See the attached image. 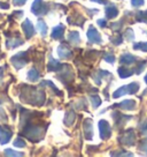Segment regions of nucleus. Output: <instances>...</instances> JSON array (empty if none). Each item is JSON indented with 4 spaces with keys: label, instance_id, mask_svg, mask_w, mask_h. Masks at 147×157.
Here are the masks:
<instances>
[{
    "label": "nucleus",
    "instance_id": "obj_18",
    "mask_svg": "<svg viewBox=\"0 0 147 157\" xmlns=\"http://www.w3.org/2000/svg\"><path fill=\"white\" fill-rule=\"evenodd\" d=\"M68 40H69V43H71V44H74V45L79 44L81 38H79L78 33H77V31H70L68 34Z\"/></svg>",
    "mask_w": 147,
    "mask_h": 157
},
{
    "label": "nucleus",
    "instance_id": "obj_5",
    "mask_svg": "<svg viewBox=\"0 0 147 157\" xmlns=\"http://www.w3.org/2000/svg\"><path fill=\"white\" fill-rule=\"evenodd\" d=\"M118 141L125 146H133L136 142V134L133 132V129H129L127 132H125L122 136L118 137Z\"/></svg>",
    "mask_w": 147,
    "mask_h": 157
},
{
    "label": "nucleus",
    "instance_id": "obj_8",
    "mask_svg": "<svg viewBox=\"0 0 147 157\" xmlns=\"http://www.w3.org/2000/svg\"><path fill=\"white\" fill-rule=\"evenodd\" d=\"M12 135H13V133L8 126H0V143L1 144L9 142Z\"/></svg>",
    "mask_w": 147,
    "mask_h": 157
},
{
    "label": "nucleus",
    "instance_id": "obj_35",
    "mask_svg": "<svg viewBox=\"0 0 147 157\" xmlns=\"http://www.w3.org/2000/svg\"><path fill=\"white\" fill-rule=\"evenodd\" d=\"M25 1H27V0H13V4H14L15 6H22L25 4Z\"/></svg>",
    "mask_w": 147,
    "mask_h": 157
},
{
    "label": "nucleus",
    "instance_id": "obj_3",
    "mask_svg": "<svg viewBox=\"0 0 147 157\" xmlns=\"http://www.w3.org/2000/svg\"><path fill=\"white\" fill-rule=\"evenodd\" d=\"M49 6L47 4H45L43 0H34L32 6H31V12L34 15H45L48 12Z\"/></svg>",
    "mask_w": 147,
    "mask_h": 157
},
{
    "label": "nucleus",
    "instance_id": "obj_14",
    "mask_svg": "<svg viewBox=\"0 0 147 157\" xmlns=\"http://www.w3.org/2000/svg\"><path fill=\"white\" fill-rule=\"evenodd\" d=\"M115 108H120L123 110H133L136 109V102L131 99H127V101H123L122 103L115 104Z\"/></svg>",
    "mask_w": 147,
    "mask_h": 157
},
{
    "label": "nucleus",
    "instance_id": "obj_20",
    "mask_svg": "<svg viewBox=\"0 0 147 157\" xmlns=\"http://www.w3.org/2000/svg\"><path fill=\"white\" fill-rule=\"evenodd\" d=\"M39 78H40V74L36 68H31L28 72V78H29V81H31V82H36Z\"/></svg>",
    "mask_w": 147,
    "mask_h": 157
},
{
    "label": "nucleus",
    "instance_id": "obj_7",
    "mask_svg": "<svg viewBox=\"0 0 147 157\" xmlns=\"http://www.w3.org/2000/svg\"><path fill=\"white\" fill-rule=\"evenodd\" d=\"M88 38L91 43H95V44H101L102 43V39H101V36L99 34L97 29L94 28L93 25H90L88 30Z\"/></svg>",
    "mask_w": 147,
    "mask_h": 157
},
{
    "label": "nucleus",
    "instance_id": "obj_2",
    "mask_svg": "<svg viewBox=\"0 0 147 157\" xmlns=\"http://www.w3.org/2000/svg\"><path fill=\"white\" fill-rule=\"evenodd\" d=\"M138 90H139V83H138V82H132V83H130L129 86H123V87H121L118 90H116V91L114 93L113 97L118 98V97H121V96L127 95V94H136Z\"/></svg>",
    "mask_w": 147,
    "mask_h": 157
},
{
    "label": "nucleus",
    "instance_id": "obj_31",
    "mask_svg": "<svg viewBox=\"0 0 147 157\" xmlns=\"http://www.w3.org/2000/svg\"><path fill=\"white\" fill-rule=\"evenodd\" d=\"M112 43H113V44H115V45H120L121 44V43H122V36H121V35H117V36H116V37H112Z\"/></svg>",
    "mask_w": 147,
    "mask_h": 157
},
{
    "label": "nucleus",
    "instance_id": "obj_1",
    "mask_svg": "<svg viewBox=\"0 0 147 157\" xmlns=\"http://www.w3.org/2000/svg\"><path fill=\"white\" fill-rule=\"evenodd\" d=\"M24 88V94L23 95H28L30 98L25 101V103L32 104V105H43L45 102V94L40 90H37L36 88H29V86H23Z\"/></svg>",
    "mask_w": 147,
    "mask_h": 157
},
{
    "label": "nucleus",
    "instance_id": "obj_12",
    "mask_svg": "<svg viewBox=\"0 0 147 157\" xmlns=\"http://www.w3.org/2000/svg\"><path fill=\"white\" fill-rule=\"evenodd\" d=\"M63 34H64V25H59L53 28L51 36H52V38H54V39H62L63 38Z\"/></svg>",
    "mask_w": 147,
    "mask_h": 157
},
{
    "label": "nucleus",
    "instance_id": "obj_6",
    "mask_svg": "<svg viewBox=\"0 0 147 157\" xmlns=\"http://www.w3.org/2000/svg\"><path fill=\"white\" fill-rule=\"evenodd\" d=\"M99 131H100V137L102 140H108L112 135V128L110 125L106 120H100L99 121Z\"/></svg>",
    "mask_w": 147,
    "mask_h": 157
},
{
    "label": "nucleus",
    "instance_id": "obj_15",
    "mask_svg": "<svg viewBox=\"0 0 147 157\" xmlns=\"http://www.w3.org/2000/svg\"><path fill=\"white\" fill-rule=\"evenodd\" d=\"M64 67V65L60 64V61L55 60L53 57H49V65H48V71L55 72V71H61Z\"/></svg>",
    "mask_w": 147,
    "mask_h": 157
},
{
    "label": "nucleus",
    "instance_id": "obj_11",
    "mask_svg": "<svg viewBox=\"0 0 147 157\" xmlns=\"http://www.w3.org/2000/svg\"><path fill=\"white\" fill-rule=\"evenodd\" d=\"M58 53H59V57L61 59H68L73 57V52L71 50L69 49L68 46H66L64 44L60 45L59 50H58Z\"/></svg>",
    "mask_w": 147,
    "mask_h": 157
},
{
    "label": "nucleus",
    "instance_id": "obj_38",
    "mask_svg": "<svg viewBox=\"0 0 147 157\" xmlns=\"http://www.w3.org/2000/svg\"><path fill=\"white\" fill-rule=\"evenodd\" d=\"M140 148H142V151H145L147 154V140H146V141H144V143L142 144V147H140Z\"/></svg>",
    "mask_w": 147,
    "mask_h": 157
},
{
    "label": "nucleus",
    "instance_id": "obj_26",
    "mask_svg": "<svg viewBox=\"0 0 147 157\" xmlns=\"http://www.w3.org/2000/svg\"><path fill=\"white\" fill-rule=\"evenodd\" d=\"M91 99V102H92V105H93L94 109H97L100 106V104H101V99L99 98V96H91L90 97Z\"/></svg>",
    "mask_w": 147,
    "mask_h": 157
},
{
    "label": "nucleus",
    "instance_id": "obj_40",
    "mask_svg": "<svg viewBox=\"0 0 147 157\" xmlns=\"http://www.w3.org/2000/svg\"><path fill=\"white\" fill-rule=\"evenodd\" d=\"M142 134H147V123H145L144 127H142Z\"/></svg>",
    "mask_w": 147,
    "mask_h": 157
},
{
    "label": "nucleus",
    "instance_id": "obj_27",
    "mask_svg": "<svg viewBox=\"0 0 147 157\" xmlns=\"http://www.w3.org/2000/svg\"><path fill=\"white\" fill-rule=\"evenodd\" d=\"M133 49L134 50H140V51H144V52H147V42L146 43H137V44L133 45Z\"/></svg>",
    "mask_w": 147,
    "mask_h": 157
},
{
    "label": "nucleus",
    "instance_id": "obj_25",
    "mask_svg": "<svg viewBox=\"0 0 147 157\" xmlns=\"http://www.w3.org/2000/svg\"><path fill=\"white\" fill-rule=\"evenodd\" d=\"M136 20H137L138 22H145V23H147V10L146 12H137Z\"/></svg>",
    "mask_w": 147,
    "mask_h": 157
},
{
    "label": "nucleus",
    "instance_id": "obj_37",
    "mask_svg": "<svg viewBox=\"0 0 147 157\" xmlns=\"http://www.w3.org/2000/svg\"><path fill=\"white\" fill-rule=\"evenodd\" d=\"M94 2H98V4H101V5H108L107 0H92Z\"/></svg>",
    "mask_w": 147,
    "mask_h": 157
},
{
    "label": "nucleus",
    "instance_id": "obj_41",
    "mask_svg": "<svg viewBox=\"0 0 147 157\" xmlns=\"http://www.w3.org/2000/svg\"><path fill=\"white\" fill-rule=\"evenodd\" d=\"M145 82H146V83H147V75H146V76H145Z\"/></svg>",
    "mask_w": 147,
    "mask_h": 157
},
{
    "label": "nucleus",
    "instance_id": "obj_22",
    "mask_svg": "<svg viewBox=\"0 0 147 157\" xmlns=\"http://www.w3.org/2000/svg\"><path fill=\"white\" fill-rule=\"evenodd\" d=\"M74 121H75V113H74L73 111L66 113V117H64V124H66L67 126H71Z\"/></svg>",
    "mask_w": 147,
    "mask_h": 157
},
{
    "label": "nucleus",
    "instance_id": "obj_29",
    "mask_svg": "<svg viewBox=\"0 0 147 157\" xmlns=\"http://www.w3.org/2000/svg\"><path fill=\"white\" fill-rule=\"evenodd\" d=\"M13 143H14L15 147H20V148L25 147V142H24V140H23L22 137H17V139H15Z\"/></svg>",
    "mask_w": 147,
    "mask_h": 157
},
{
    "label": "nucleus",
    "instance_id": "obj_24",
    "mask_svg": "<svg viewBox=\"0 0 147 157\" xmlns=\"http://www.w3.org/2000/svg\"><path fill=\"white\" fill-rule=\"evenodd\" d=\"M137 64L138 65L136 66V69H133V71H134L136 74H140L142 71L145 69V66H146L147 61H145V60H144V61H142V60H139V61H138L137 60Z\"/></svg>",
    "mask_w": 147,
    "mask_h": 157
},
{
    "label": "nucleus",
    "instance_id": "obj_32",
    "mask_svg": "<svg viewBox=\"0 0 147 157\" xmlns=\"http://www.w3.org/2000/svg\"><path fill=\"white\" fill-rule=\"evenodd\" d=\"M105 60H106L107 63H110V64H113L114 61H115V57H114L112 53H106V56H105Z\"/></svg>",
    "mask_w": 147,
    "mask_h": 157
},
{
    "label": "nucleus",
    "instance_id": "obj_16",
    "mask_svg": "<svg viewBox=\"0 0 147 157\" xmlns=\"http://www.w3.org/2000/svg\"><path fill=\"white\" fill-rule=\"evenodd\" d=\"M120 61H121V64L131 65V64H133V63H137V58L133 57L132 54H130V53H124L121 56Z\"/></svg>",
    "mask_w": 147,
    "mask_h": 157
},
{
    "label": "nucleus",
    "instance_id": "obj_13",
    "mask_svg": "<svg viewBox=\"0 0 147 157\" xmlns=\"http://www.w3.org/2000/svg\"><path fill=\"white\" fill-rule=\"evenodd\" d=\"M106 17L107 19H114L118 15V10L117 7L113 4H108L107 7H106Z\"/></svg>",
    "mask_w": 147,
    "mask_h": 157
},
{
    "label": "nucleus",
    "instance_id": "obj_28",
    "mask_svg": "<svg viewBox=\"0 0 147 157\" xmlns=\"http://www.w3.org/2000/svg\"><path fill=\"white\" fill-rule=\"evenodd\" d=\"M124 39H127V42L130 40H133L134 39V35H133V31L131 29H127L125 33H124Z\"/></svg>",
    "mask_w": 147,
    "mask_h": 157
},
{
    "label": "nucleus",
    "instance_id": "obj_10",
    "mask_svg": "<svg viewBox=\"0 0 147 157\" xmlns=\"http://www.w3.org/2000/svg\"><path fill=\"white\" fill-rule=\"evenodd\" d=\"M84 133H85V137L88 140H92V137H93V125H92L91 119H86L84 121Z\"/></svg>",
    "mask_w": 147,
    "mask_h": 157
},
{
    "label": "nucleus",
    "instance_id": "obj_36",
    "mask_svg": "<svg viewBox=\"0 0 147 157\" xmlns=\"http://www.w3.org/2000/svg\"><path fill=\"white\" fill-rule=\"evenodd\" d=\"M97 22H98V25H100L101 28H105V27L107 25V22H106V20H98Z\"/></svg>",
    "mask_w": 147,
    "mask_h": 157
},
{
    "label": "nucleus",
    "instance_id": "obj_23",
    "mask_svg": "<svg viewBox=\"0 0 147 157\" xmlns=\"http://www.w3.org/2000/svg\"><path fill=\"white\" fill-rule=\"evenodd\" d=\"M37 28L39 29L40 34H41V36L43 37H45L46 36V34H47V25H46V23H45L44 21H38V23H37Z\"/></svg>",
    "mask_w": 147,
    "mask_h": 157
},
{
    "label": "nucleus",
    "instance_id": "obj_19",
    "mask_svg": "<svg viewBox=\"0 0 147 157\" xmlns=\"http://www.w3.org/2000/svg\"><path fill=\"white\" fill-rule=\"evenodd\" d=\"M133 69H130V68H127V67H120L118 68V74H120V76L123 78H127L129 76H131L133 74Z\"/></svg>",
    "mask_w": 147,
    "mask_h": 157
},
{
    "label": "nucleus",
    "instance_id": "obj_34",
    "mask_svg": "<svg viewBox=\"0 0 147 157\" xmlns=\"http://www.w3.org/2000/svg\"><path fill=\"white\" fill-rule=\"evenodd\" d=\"M0 121H7V117H6V113L2 109L0 108Z\"/></svg>",
    "mask_w": 147,
    "mask_h": 157
},
{
    "label": "nucleus",
    "instance_id": "obj_39",
    "mask_svg": "<svg viewBox=\"0 0 147 157\" xmlns=\"http://www.w3.org/2000/svg\"><path fill=\"white\" fill-rule=\"evenodd\" d=\"M0 7H1L2 10H8V8H9V5H7L6 2H1V1H0Z\"/></svg>",
    "mask_w": 147,
    "mask_h": 157
},
{
    "label": "nucleus",
    "instance_id": "obj_21",
    "mask_svg": "<svg viewBox=\"0 0 147 157\" xmlns=\"http://www.w3.org/2000/svg\"><path fill=\"white\" fill-rule=\"evenodd\" d=\"M6 44H7L8 49H12V48H17L21 44H23V40L21 38H12V39H8Z\"/></svg>",
    "mask_w": 147,
    "mask_h": 157
},
{
    "label": "nucleus",
    "instance_id": "obj_33",
    "mask_svg": "<svg viewBox=\"0 0 147 157\" xmlns=\"http://www.w3.org/2000/svg\"><path fill=\"white\" fill-rule=\"evenodd\" d=\"M144 4V0H131V5L133 7H139Z\"/></svg>",
    "mask_w": 147,
    "mask_h": 157
},
{
    "label": "nucleus",
    "instance_id": "obj_30",
    "mask_svg": "<svg viewBox=\"0 0 147 157\" xmlns=\"http://www.w3.org/2000/svg\"><path fill=\"white\" fill-rule=\"evenodd\" d=\"M5 155L6 156H22L23 152H16L14 150H12V149H6Z\"/></svg>",
    "mask_w": 147,
    "mask_h": 157
},
{
    "label": "nucleus",
    "instance_id": "obj_4",
    "mask_svg": "<svg viewBox=\"0 0 147 157\" xmlns=\"http://www.w3.org/2000/svg\"><path fill=\"white\" fill-rule=\"evenodd\" d=\"M28 61H29L28 52H20L14 57H12V64L14 65L16 69H21Z\"/></svg>",
    "mask_w": 147,
    "mask_h": 157
},
{
    "label": "nucleus",
    "instance_id": "obj_9",
    "mask_svg": "<svg viewBox=\"0 0 147 157\" xmlns=\"http://www.w3.org/2000/svg\"><path fill=\"white\" fill-rule=\"evenodd\" d=\"M22 29H23V33H24L25 37L28 39L31 38L34 35V28L29 20H25L24 22L22 23Z\"/></svg>",
    "mask_w": 147,
    "mask_h": 157
},
{
    "label": "nucleus",
    "instance_id": "obj_17",
    "mask_svg": "<svg viewBox=\"0 0 147 157\" xmlns=\"http://www.w3.org/2000/svg\"><path fill=\"white\" fill-rule=\"evenodd\" d=\"M114 119H115V121H116V127H120L121 125H123V124H125V121L127 120H130L131 119V117H124V116H121V113L118 112H114Z\"/></svg>",
    "mask_w": 147,
    "mask_h": 157
},
{
    "label": "nucleus",
    "instance_id": "obj_42",
    "mask_svg": "<svg viewBox=\"0 0 147 157\" xmlns=\"http://www.w3.org/2000/svg\"><path fill=\"white\" fill-rule=\"evenodd\" d=\"M0 19H1V15H0Z\"/></svg>",
    "mask_w": 147,
    "mask_h": 157
}]
</instances>
